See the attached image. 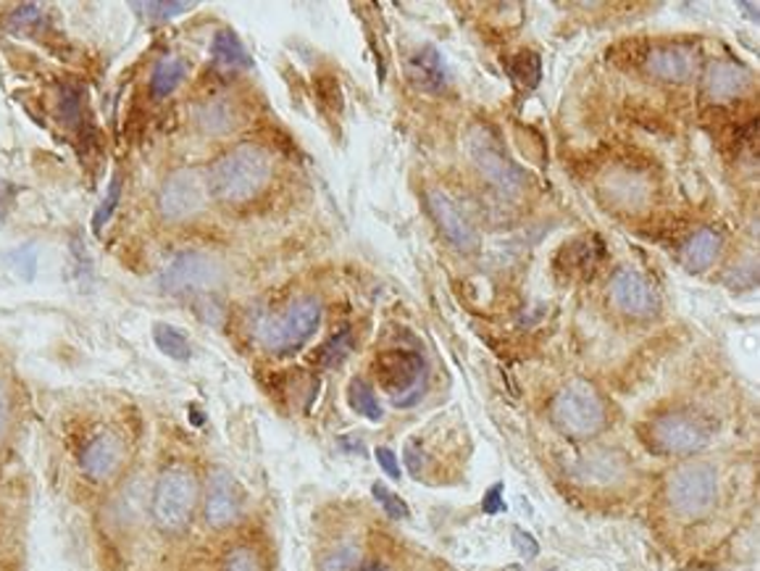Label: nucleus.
Wrapping results in <instances>:
<instances>
[{"mask_svg": "<svg viewBox=\"0 0 760 571\" xmlns=\"http://www.w3.org/2000/svg\"><path fill=\"white\" fill-rule=\"evenodd\" d=\"M216 571H269V561L253 543H237L224 550Z\"/></svg>", "mask_w": 760, "mask_h": 571, "instance_id": "obj_20", "label": "nucleus"}, {"mask_svg": "<svg viewBox=\"0 0 760 571\" xmlns=\"http://www.w3.org/2000/svg\"><path fill=\"white\" fill-rule=\"evenodd\" d=\"M219 280V266L209 256L200 253H182L163 269L161 285L169 293H200L209 290L211 285H216Z\"/></svg>", "mask_w": 760, "mask_h": 571, "instance_id": "obj_12", "label": "nucleus"}, {"mask_svg": "<svg viewBox=\"0 0 760 571\" xmlns=\"http://www.w3.org/2000/svg\"><path fill=\"white\" fill-rule=\"evenodd\" d=\"M645 443L661 456H689L706 448L708 426L693 413L669 411L645 424Z\"/></svg>", "mask_w": 760, "mask_h": 571, "instance_id": "obj_8", "label": "nucleus"}, {"mask_svg": "<svg viewBox=\"0 0 760 571\" xmlns=\"http://www.w3.org/2000/svg\"><path fill=\"white\" fill-rule=\"evenodd\" d=\"M506 571H521V567H508Z\"/></svg>", "mask_w": 760, "mask_h": 571, "instance_id": "obj_38", "label": "nucleus"}, {"mask_svg": "<svg viewBox=\"0 0 760 571\" xmlns=\"http://www.w3.org/2000/svg\"><path fill=\"white\" fill-rule=\"evenodd\" d=\"M16 196H18V187L14 185V182L0 179V227H3L5 219H9L11 209H14Z\"/></svg>", "mask_w": 760, "mask_h": 571, "instance_id": "obj_32", "label": "nucleus"}, {"mask_svg": "<svg viewBox=\"0 0 760 571\" xmlns=\"http://www.w3.org/2000/svg\"><path fill=\"white\" fill-rule=\"evenodd\" d=\"M550 419L569 440H589L608 424V406L589 382L574 380L556 393L550 404Z\"/></svg>", "mask_w": 760, "mask_h": 571, "instance_id": "obj_3", "label": "nucleus"}, {"mask_svg": "<svg viewBox=\"0 0 760 571\" xmlns=\"http://www.w3.org/2000/svg\"><path fill=\"white\" fill-rule=\"evenodd\" d=\"M209 198V177L198 169H179L163 179L159 190V211L166 222H185V219L198 216Z\"/></svg>", "mask_w": 760, "mask_h": 571, "instance_id": "obj_9", "label": "nucleus"}, {"mask_svg": "<svg viewBox=\"0 0 760 571\" xmlns=\"http://www.w3.org/2000/svg\"><path fill=\"white\" fill-rule=\"evenodd\" d=\"M372 493H374V498L379 500V506L385 508V513L389 519H395V522H400V519H408L411 517V511H408V506H406V500L400 498V495H395L393 489H387L382 482H376V485L372 487Z\"/></svg>", "mask_w": 760, "mask_h": 571, "instance_id": "obj_27", "label": "nucleus"}, {"mask_svg": "<svg viewBox=\"0 0 760 571\" xmlns=\"http://www.w3.org/2000/svg\"><path fill=\"white\" fill-rule=\"evenodd\" d=\"M665 504L682 519H702L719 500V472L706 461H687L665 476Z\"/></svg>", "mask_w": 760, "mask_h": 571, "instance_id": "obj_4", "label": "nucleus"}, {"mask_svg": "<svg viewBox=\"0 0 760 571\" xmlns=\"http://www.w3.org/2000/svg\"><path fill=\"white\" fill-rule=\"evenodd\" d=\"M129 463V443L119 430L92 432L85 443H82L77 467L79 474L85 476L90 485H114L119 476H124Z\"/></svg>", "mask_w": 760, "mask_h": 571, "instance_id": "obj_7", "label": "nucleus"}, {"mask_svg": "<svg viewBox=\"0 0 760 571\" xmlns=\"http://www.w3.org/2000/svg\"><path fill=\"white\" fill-rule=\"evenodd\" d=\"M11 424H14V404H11L9 387L0 382V448L9 440Z\"/></svg>", "mask_w": 760, "mask_h": 571, "instance_id": "obj_30", "label": "nucleus"}, {"mask_svg": "<svg viewBox=\"0 0 760 571\" xmlns=\"http://www.w3.org/2000/svg\"><path fill=\"white\" fill-rule=\"evenodd\" d=\"M61 114L68 124L79 119V92L74 87H64V92H61Z\"/></svg>", "mask_w": 760, "mask_h": 571, "instance_id": "obj_33", "label": "nucleus"}, {"mask_svg": "<svg viewBox=\"0 0 760 571\" xmlns=\"http://www.w3.org/2000/svg\"><path fill=\"white\" fill-rule=\"evenodd\" d=\"M647 72L663 82H687L697 72V53L687 46H661L652 48L645 59Z\"/></svg>", "mask_w": 760, "mask_h": 571, "instance_id": "obj_15", "label": "nucleus"}, {"mask_svg": "<svg viewBox=\"0 0 760 571\" xmlns=\"http://www.w3.org/2000/svg\"><path fill=\"white\" fill-rule=\"evenodd\" d=\"M319 324H322V300L306 295L295 300L285 313L266 319L259 326V340L269 353H298L316 335Z\"/></svg>", "mask_w": 760, "mask_h": 571, "instance_id": "obj_6", "label": "nucleus"}, {"mask_svg": "<svg viewBox=\"0 0 760 571\" xmlns=\"http://www.w3.org/2000/svg\"><path fill=\"white\" fill-rule=\"evenodd\" d=\"M502 508H506V504H502V485H493L485 493V500H482V511L489 513H500Z\"/></svg>", "mask_w": 760, "mask_h": 571, "instance_id": "obj_36", "label": "nucleus"}, {"mask_svg": "<svg viewBox=\"0 0 760 571\" xmlns=\"http://www.w3.org/2000/svg\"><path fill=\"white\" fill-rule=\"evenodd\" d=\"M198 122L205 132H227L235 119H232V109L224 100H211L198 111Z\"/></svg>", "mask_w": 760, "mask_h": 571, "instance_id": "obj_24", "label": "nucleus"}, {"mask_svg": "<svg viewBox=\"0 0 760 571\" xmlns=\"http://www.w3.org/2000/svg\"><path fill=\"white\" fill-rule=\"evenodd\" d=\"M348 404L356 413L366 417L369 422H379L382 419V406L376 400V395L372 390V385L363 380H353L348 387Z\"/></svg>", "mask_w": 760, "mask_h": 571, "instance_id": "obj_23", "label": "nucleus"}, {"mask_svg": "<svg viewBox=\"0 0 760 571\" xmlns=\"http://www.w3.org/2000/svg\"><path fill=\"white\" fill-rule=\"evenodd\" d=\"M272 179V159L259 146H237L213 163L209 174L211 196L227 206H240L259 198Z\"/></svg>", "mask_w": 760, "mask_h": 571, "instance_id": "obj_2", "label": "nucleus"}, {"mask_svg": "<svg viewBox=\"0 0 760 571\" xmlns=\"http://www.w3.org/2000/svg\"><path fill=\"white\" fill-rule=\"evenodd\" d=\"M350 350H353V335H350V330H342L340 335H335L329 343H324L322 348H319L316 361L322 363V367L332 369L348 359Z\"/></svg>", "mask_w": 760, "mask_h": 571, "instance_id": "obj_25", "label": "nucleus"}, {"mask_svg": "<svg viewBox=\"0 0 760 571\" xmlns=\"http://www.w3.org/2000/svg\"><path fill=\"white\" fill-rule=\"evenodd\" d=\"M374 376L382 390L393 395L395 404H400L406 393L419 387L421 376H424V361L413 350H385L376 356Z\"/></svg>", "mask_w": 760, "mask_h": 571, "instance_id": "obj_11", "label": "nucleus"}, {"mask_svg": "<svg viewBox=\"0 0 760 571\" xmlns=\"http://www.w3.org/2000/svg\"><path fill=\"white\" fill-rule=\"evenodd\" d=\"M153 340L159 345V350L163 356H169V359L174 361H187L192 356L190 340L185 337V332L177 330V326L172 324H153Z\"/></svg>", "mask_w": 760, "mask_h": 571, "instance_id": "obj_22", "label": "nucleus"}, {"mask_svg": "<svg viewBox=\"0 0 760 571\" xmlns=\"http://www.w3.org/2000/svg\"><path fill=\"white\" fill-rule=\"evenodd\" d=\"M366 571H387V569H382V567H372V569H366Z\"/></svg>", "mask_w": 760, "mask_h": 571, "instance_id": "obj_37", "label": "nucleus"}, {"mask_svg": "<svg viewBox=\"0 0 760 571\" xmlns=\"http://www.w3.org/2000/svg\"><path fill=\"white\" fill-rule=\"evenodd\" d=\"M469 159L476 166V172L485 177L500 196H519L526 185V172L519 166L516 161H511V156L502 148L500 137L485 124H476L469 132Z\"/></svg>", "mask_w": 760, "mask_h": 571, "instance_id": "obj_5", "label": "nucleus"}, {"mask_svg": "<svg viewBox=\"0 0 760 571\" xmlns=\"http://www.w3.org/2000/svg\"><path fill=\"white\" fill-rule=\"evenodd\" d=\"M376 461H379V467L385 469L387 476H393V480H400V463L398 456L393 454L389 448H376Z\"/></svg>", "mask_w": 760, "mask_h": 571, "instance_id": "obj_34", "label": "nucleus"}, {"mask_svg": "<svg viewBox=\"0 0 760 571\" xmlns=\"http://www.w3.org/2000/svg\"><path fill=\"white\" fill-rule=\"evenodd\" d=\"M611 303L626 316L645 319L658 311V295L643 274L634 269H619L611 277Z\"/></svg>", "mask_w": 760, "mask_h": 571, "instance_id": "obj_14", "label": "nucleus"}, {"mask_svg": "<svg viewBox=\"0 0 760 571\" xmlns=\"http://www.w3.org/2000/svg\"><path fill=\"white\" fill-rule=\"evenodd\" d=\"M747 87H750V72H747V69H743V66L728 64V61H719V64H713L711 69H708L706 96L711 100L724 103V100L743 96Z\"/></svg>", "mask_w": 760, "mask_h": 571, "instance_id": "obj_17", "label": "nucleus"}, {"mask_svg": "<svg viewBox=\"0 0 760 571\" xmlns=\"http://www.w3.org/2000/svg\"><path fill=\"white\" fill-rule=\"evenodd\" d=\"M187 77V66L185 61L177 59V55H166L155 64L153 74H150V92L155 98H169L174 90L185 82Z\"/></svg>", "mask_w": 760, "mask_h": 571, "instance_id": "obj_19", "label": "nucleus"}, {"mask_svg": "<svg viewBox=\"0 0 760 571\" xmlns=\"http://www.w3.org/2000/svg\"><path fill=\"white\" fill-rule=\"evenodd\" d=\"M426 209H429L432 219H435L439 235L445 237L456 250L461 253H474L479 248V235L471 227V222L456 209V203L445 193L429 190L426 193Z\"/></svg>", "mask_w": 760, "mask_h": 571, "instance_id": "obj_13", "label": "nucleus"}, {"mask_svg": "<svg viewBox=\"0 0 760 571\" xmlns=\"http://www.w3.org/2000/svg\"><path fill=\"white\" fill-rule=\"evenodd\" d=\"M356 550L350 548H340L335 550V554H329L322 561V571H350L356 567Z\"/></svg>", "mask_w": 760, "mask_h": 571, "instance_id": "obj_31", "label": "nucleus"}, {"mask_svg": "<svg viewBox=\"0 0 760 571\" xmlns=\"http://www.w3.org/2000/svg\"><path fill=\"white\" fill-rule=\"evenodd\" d=\"M119 200H122V177H119V174H114V179H111L109 193H105L103 203L98 206L96 216H92V229H96V232L103 229V224L109 222V219H111V213L116 211Z\"/></svg>", "mask_w": 760, "mask_h": 571, "instance_id": "obj_28", "label": "nucleus"}, {"mask_svg": "<svg viewBox=\"0 0 760 571\" xmlns=\"http://www.w3.org/2000/svg\"><path fill=\"white\" fill-rule=\"evenodd\" d=\"M135 9L146 11L148 18L153 22H169V18H177L185 14V11L192 9V3H135Z\"/></svg>", "mask_w": 760, "mask_h": 571, "instance_id": "obj_29", "label": "nucleus"}, {"mask_svg": "<svg viewBox=\"0 0 760 571\" xmlns=\"http://www.w3.org/2000/svg\"><path fill=\"white\" fill-rule=\"evenodd\" d=\"M513 543H516V548H519V554L521 556H526V558H534L539 554V548H537V539H534L529 532H524V530H513Z\"/></svg>", "mask_w": 760, "mask_h": 571, "instance_id": "obj_35", "label": "nucleus"}, {"mask_svg": "<svg viewBox=\"0 0 760 571\" xmlns=\"http://www.w3.org/2000/svg\"><path fill=\"white\" fill-rule=\"evenodd\" d=\"M721 253V235L711 227L697 229L682 248V263L689 272H706Z\"/></svg>", "mask_w": 760, "mask_h": 571, "instance_id": "obj_18", "label": "nucleus"}, {"mask_svg": "<svg viewBox=\"0 0 760 571\" xmlns=\"http://www.w3.org/2000/svg\"><path fill=\"white\" fill-rule=\"evenodd\" d=\"M513 77H516L521 85L534 87L543 77V66H539V55L537 53H519L516 61L511 66Z\"/></svg>", "mask_w": 760, "mask_h": 571, "instance_id": "obj_26", "label": "nucleus"}, {"mask_svg": "<svg viewBox=\"0 0 760 571\" xmlns=\"http://www.w3.org/2000/svg\"><path fill=\"white\" fill-rule=\"evenodd\" d=\"M211 55L219 61L222 66L229 69H250L253 66V59L248 55V50L240 42V37L229 29H222L211 42Z\"/></svg>", "mask_w": 760, "mask_h": 571, "instance_id": "obj_21", "label": "nucleus"}, {"mask_svg": "<svg viewBox=\"0 0 760 571\" xmlns=\"http://www.w3.org/2000/svg\"><path fill=\"white\" fill-rule=\"evenodd\" d=\"M408 79L421 92H443L448 87V72H445V61L435 46L419 48L416 53L408 59L406 64Z\"/></svg>", "mask_w": 760, "mask_h": 571, "instance_id": "obj_16", "label": "nucleus"}, {"mask_svg": "<svg viewBox=\"0 0 760 571\" xmlns=\"http://www.w3.org/2000/svg\"><path fill=\"white\" fill-rule=\"evenodd\" d=\"M200 506V482L185 463H169L155 474L148 495V513L155 530L166 537L185 535Z\"/></svg>", "mask_w": 760, "mask_h": 571, "instance_id": "obj_1", "label": "nucleus"}, {"mask_svg": "<svg viewBox=\"0 0 760 571\" xmlns=\"http://www.w3.org/2000/svg\"><path fill=\"white\" fill-rule=\"evenodd\" d=\"M200 500H203L205 524L216 532L229 530L242 513V489L227 469H213L205 480V493H200Z\"/></svg>", "mask_w": 760, "mask_h": 571, "instance_id": "obj_10", "label": "nucleus"}]
</instances>
